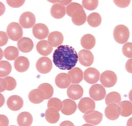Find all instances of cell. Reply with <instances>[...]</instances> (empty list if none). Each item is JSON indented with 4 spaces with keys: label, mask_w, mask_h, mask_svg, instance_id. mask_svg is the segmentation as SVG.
<instances>
[{
    "label": "cell",
    "mask_w": 132,
    "mask_h": 126,
    "mask_svg": "<svg viewBox=\"0 0 132 126\" xmlns=\"http://www.w3.org/2000/svg\"><path fill=\"white\" fill-rule=\"evenodd\" d=\"M100 80L103 86L105 88H111L117 83V77L113 71L107 70L101 74Z\"/></svg>",
    "instance_id": "3"
},
{
    "label": "cell",
    "mask_w": 132,
    "mask_h": 126,
    "mask_svg": "<svg viewBox=\"0 0 132 126\" xmlns=\"http://www.w3.org/2000/svg\"><path fill=\"white\" fill-rule=\"evenodd\" d=\"M36 17L31 12H26L21 15L19 22L22 27L25 29L32 28L36 23Z\"/></svg>",
    "instance_id": "7"
},
{
    "label": "cell",
    "mask_w": 132,
    "mask_h": 126,
    "mask_svg": "<svg viewBox=\"0 0 132 126\" xmlns=\"http://www.w3.org/2000/svg\"><path fill=\"white\" fill-rule=\"evenodd\" d=\"M71 80L68 74L62 73L58 74L55 78V83L58 88L64 89L70 85Z\"/></svg>",
    "instance_id": "21"
},
{
    "label": "cell",
    "mask_w": 132,
    "mask_h": 126,
    "mask_svg": "<svg viewBox=\"0 0 132 126\" xmlns=\"http://www.w3.org/2000/svg\"><path fill=\"white\" fill-rule=\"evenodd\" d=\"M53 62L61 70H69L75 66L78 54L74 48L69 45H60L55 49L53 55Z\"/></svg>",
    "instance_id": "1"
},
{
    "label": "cell",
    "mask_w": 132,
    "mask_h": 126,
    "mask_svg": "<svg viewBox=\"0 0 132 126\" xmlns=\"http://www.w3.org/2000/svg\"><path fill=\"white\" fill-rule=\"evenodd\" d=\"M87 21L90 26L93 28L98 27L102 22V18L98 13H93L88 16Z\"/></svg>",
    "instance_id": "31"
},
{
    "label": "cell",
    "mask_w": 132,
    "mask_h": 126,
    "mask_svg": "<svg viewBox=\"0 0 132 126\" xmlns=\"http://www.w3.org/2000/svg\"><path fill=\"white\" fill-rule=\"evenodd\" d=\"M63 104L61 100L59 99L53 98L50 99L47 103L48 108H53L59 112L62 109Z\"/></svg>",
    "instance_id": "35"
},
{
    "label": "cell",
    "mask_w": 132,
    "mask_h": 126,
    "mask_svg": "<svg viewBox=\"0 0 132 126\" xmlns=\"http://www.w3.org/2000/svg\"><path fill=\"white\" fill-rule=\"evenodd\" d=\"M37 51L42 56H47L52 52L53 48L46 40L39 41L36 45Z\"/></svg>",
    "instance_id": "22"
},
{
    "label": "cell",
    "mask_w": 132,
    "mask_h": 126,
    "mask_svg": "<svg viewBox=\"0 0 132 126\" xmlns=\"http://www.w3.org/2000/svg\"><path fill=\"white\" fill-rule=\"evenodd\" d=\"M72 1H58V2L63 6H66L70 3Z\"/></svg>",
    "instance_id": "46"
},
{
    "label": "cell",
    "mask_w": 132,
    "mask_h": 126,
    "mask_svg": "<svg viewBox=\"0 0 132 126\" xmlns=\"http://www.w3.org/2000/svg\"><path fill=\"white\" fill-rule=\"evenodd\" d=\"M72 84H78L82 81L83 78V73L81 69L79 68H72L68 72Z\"/></svg>",
    "instance_id": "24"
},
{
    "label": "cell",
    "mask_w": 132,
    "mask_h": 126,
    "mask_svg": "<svg viewBox=\"0 0 132 126\" xmlns=\"http://www.w3.org/2000/svg\"><path fill=\"white\" fill-rule=\"evenodd\" d=\"M1 35V40H0V45L1 46H3L6 44L8 41V37L6 33L4 32H0Z\"/></svg>",
    "instance_id": "41"
},
{
    "label": "cell",
    "mask_w": 132,
    "mask_h": 126,
    "mask_svg": "<svg viewBox=\"0 0 132 126\" xmlns=\"http://www.w3.org/2000/svg\"><path fill=\"white\" fill-rule=\"evenodd\" d=\"M7 84V90L12 91L16 87V82L13 77L10 76H7L4 78Z\"/></svg>",
    "instance_id": "39"
},
{
    "label": "cell",
    "mask_w": 132,
    "mask_h": 126,
    "mask_svg": "<svg viewBox=\"0 0 132 126\" xmlns=\"http://www.w3.org/2000/svg\"><path fill=\"white\" fill-rule=\"evenodd\" d=\"M90 97L96 101L102 100L105 97L106 92L105 89L100 84H95L92 85L89 90Z\"/></svg>",
    "instance_id": "6"
},
{
    "label": "cell",
    "mask_w": 132,
    "mask_h": 126,
    "mask_svg": "<svg viewBox=\"0 0 132 126\" xmlns=\"http://www.w3.org/2000/svg\"><path fill=\"white\" fill-rule=\"evenodd\" d=\"M6 31L9 37L13 41H18L23 36L22 29L18 23H10L7 27Z\"/></svg>",
    "instance_id": "4"
},
{
    "label": "cell",
    "mask_w": 132,
    "mask_h": 126,
    "mask_svg": "<svg viewBox=\"0 0 132 126\" xmlns=\"http://www.w3.org/2000/svg\"><path fill=\"white\" fill-rule=\"evenodd\" d=\"M105 114L108 119L115 120L119 117L120 108L117 104L114 103L109 104L105 108Z\"/></svg>",
    "instance_id": "11"
},
{
    "label": "cell",
    "mask_w": 132,
    "mask_h": 126,
    "mask_svg": "<svg viewBox=\"0 0 132 126\" xmlns=\"http://www.w3.org/2000/svg\"><path fill=\"white\" fill-rule=\"evenodd\" d=\"M3 54L4 57L8 60H14L18 57L19 51L16 47L9 46L4 50Z\"/></svg>",
    "instance_id": "30"
},
{
    "label": "cell",
    "mask_w": 132,
    "mask_h": 126,
    "mask_svg": "<svg viewBox=\"0 0 132 126\" xmlns=\"http://www.w3.org/2000/svg\"><path fill=\"white\" fill-rule=\"evenodd\" d=\"M99 71L94 68H89L84 73V79L88 83L94 84L98 81L100 77Z\"/></svg>",
    "instance_id": "10"
},
{
    "label": "cell",
    "mask_w": 132,
    "mask_h": 126,
    "mask_svg": "<svg viewBox=\"0 0 132 126\" xmlns=\"http://www.w3.org/2000/svg\"><path fill=\"white\" fill-rule=\"evenodd\" d=\"M82 6L81 4L76 3H72L68 4L66 7V11L67 14L70 17H72L73 14L75 11L78 9L82 8Z\"/></svg>",
    "instance_id": "37"
},
{
    "label": "cell",
    "mask_w": 132,
    "mask_h": 126,
    "mask_svg": "<svg viewBox=\"0 0 132 126\" xmlns=\"http://www.w3.org/2000/svg\"><path fill=\"white\" fill-rule=\"evenodd\" d=\"M80 43L84 49L90 50L95 45V38L91 34H86L81 38Z\"/></svg>",
    "instance_id": "27"
},
{
    "label": "cell",
    "mask_w": 132,
    "mask_h": 126,
    "mask_svg": "<svg viewBox=\"0 0 132 126\" xmlns=\"http://www.w3.org/2000/svg\"><path fill=\"white\" fill-rule=\"evenodd\" d=\"M38 89L42 90L44 95L45 99L51 98L53 94V88L49 83L41 84L39 86Z\"/></svg>",
    "instance_id": "32"
},
{
    "label": "cell",
    "mask_w": 132,
    "mask_h": 126,
    "mask_svg": "<svg viewBox=\"0 0 132 126\" xmlns=\"http://www.w3.org/2000/svg\"><path fill=\"white\" fill-rule=\"evenodd\" d=\"M121 100L120 94L117 92H112L109 93L105 98V102L106 105L111 103L119 104Z\"/></svg>",
    "instance_id": "33"
},
{
    "label": "cell",
    "mask_w": 132,
    "mask_h": 126,
    "mask_svg": "<svg viewBox=\"0 0 132 126\" xmlns=\"http://www.w3.org/2000/svg\"><path fill=\"white\" fill-rule=\"evenodd\" d=\"M29 100L33 104H39L45 99L44 95L42 90L39 89L32 90L29 93Z\"/></svg>",
    "instance_id": "23"
},
{
    "label": "cell",
    "mask_w": 132,
    "mask_h": 126,
    "mask_svg": "<svg viewBox=\"0 0 132 126\" xmlns=\"http://www.w3.org/2000/svg\"><path fill=\"white\" fill-rule=\"evenodd\" d=\"M52 60L47 57H42L39 59L36 64L37 70L39 73L46 74L49 73L52 68Z\"/></svg>",
    "instance_id": "5"
},
{
    "label": "cell",
    "mask_w": 132,
    "mask_h": 126,
    "mask_svg": "<svg viewBox=\"0 0 132 126\" xmlns=\"http://www.w3.org/2000/svg\"><path fill=\"white\" fill-rule=\"evenodd\" d=\"M1 92H3L6 90L7 84L6 82L4 79L1 78Z\"/></svg>",
    "instance_id": "44"
},
{
    "label": "cell",
    "mask_w": 132,
    "mask_h": 126,
    "mask_svg": "<svg viewBox=\"0 0 132 126\" xmlns=\"http://www.w3.org/2000/svg\"><path fill=\"white\" fill-rule=\"evenodd\" d=\"M83 93V88L79 84H72L67 90L69 98L73 100L80 99L82 97Z\"/></svg>",
    "instance_id": "14"
},
{
    "label": "cell",
    "mask_w": 132,
    "mask_h": 126,
    "mask_svg": "<svg viewBox=\"0 0 132 126\" xmlns=\"http://www.w3.org/2000/svg\"><path fill=\"white\" fill-rule=\"evenodd\" d=\"M52 16L55 19H59L64 17L66 14V7L60 4H54L51 10Z\"/></svg>",
    "instance_id": "25"
},
{
    "label": "cell",
    "mask_w": 132,
    "mask_h": 126,
    "mask_svg": "<svg viewBox=\"0 0 132 126\" xmlns=\"http://www.w3.org/2000/svg\"><path fill=\"white\" fill-rule=\"evenodd\" d=\"M17 121L19 126H30L33 121V118L29 113L23 112L18 116Z\"/></svg>",
    "instance_id": "26"
},
{
    "label": "cell",
    "mask_w": 132,
    "mask_h": 126,
    "mask_svg": "<svg viewBox=\"0 0 132 126\" xmlns=\"http://www.w3.org/2000/svg\"><path fill=\"white\" fill-rule=\"evenodd\" d=\"M72 20L73 23L77 26H81L85 23L87 20V15L83 7L75 11L72 15Z\"/></svg>",
    "instance_id": "16"
},
{
    "label": "cell",
    "mask_w": 132,
    "mask_h": 126,
    "mask_svg": "<svg viewBox=\"0 0 132 126\" xmlns=\"http://www.w3.org/2000/svg\"><path fill=\"white\" fill-rule=\"evenodd\" d=\"M14 66L15 69L19 73L27 71L29 67L30 62L28 58L20 56L15 60Z\"/></svg>",
    "instance_id": "19"
},
{
    "label": "cell",
    "mask_w": 132,
    "mask_h": 126,
    "mask_svg": "<svg viewBox=\"0 0 132 126\" xmlns=\"http://www.w3.org/2000/svg\"><path fill=\"white\" fill-rule=\"evenodd\" d=\"M102 114L97 111H93L83 115L84 119L89 124L96 125L100 124L103 119Z\"/></svg>",
    "instance_id": "13"
},
{
    "label": "cell",
    "mask_w": 132,
    "mask_h": 126,
    "mask_svg": "<svg viewBox=\"0 0 132 126\" xmlns=\"http://www.w3.org/2000/svg\"><path fill=\"white\" fill-rule=\"evenodd\" d=\"M115 4L119 7L126 8L128 6L131 1H113Z\"/></svg>",
    "instance_id": "42"
},
{
    "label": "cell",
    "mask_w": 132,
    "mask_h": 126,
    "mask_svg": "<svg viewBox=\"0 0 132 126\" xmlns=\"http://www.w3.org/2000/svg\"><path fill=\"white\" fill-rule=\"evenodd\" d=\"M118 105L120 108V114L124 117H127L131 115L132 103L130 101H125L120 102Z\"/></svg>",
    "instance_id": "29"
},
{
    "label": "cell",
    "mask_w": 132,
    "mask_h": 126,
    "mask_svg": "<svg viewBox=\"0 0 132 126\" xmlns=\"http://www.w3.org/2000/svg\"><path fill=\"white\" fill-rule=\"evenodd\" d=\"M78 59L81 64L85 67L92 65L94 61V56L91 52L82 49L79 52Z\"/></svg>",
    "instance_id": "9"
},
{
    "label": "cell",
    "mask_w": 132,
    "mask_h": 126,
    "mask_svg": "<svg viewBox=\"0 0 132 126\" xmlns=\"http://www.w3.org/2000/svg\"><path fill=\"white\" fill-rule=\"evenodd\" d=\"M32 31L34 36L39 40L45 38L49 33L47 26L43 23L36 24L32 28Z\"/></svg>",
    "instance_id": "12"
},
{
    "label": "cell",
    "mask_w": 132,
    "mask_h": 126,
    "mask_svg": "<svg viewBox=\"0 0 132 126\" xmlns=\"http://www.w3.org/2000/svg\"><path fill=\"white\" fill-rule=\"evenodd\" d=\"M96 105L95 101L89 98H82L79 101L78 109L82 113L87 114L95 110Z\"/></svg>",
    "instance_id": "8"
},
{
    "label": "cell",
    "mask_w": 132,
    "mask_h": 126,
    "mask_svg": "<svg viewBox=\"0 0 132 126\" xmlns=\"http://www.w3.org/2000/svg\"><path fill=\"white\" fill-rule=\"evenodd\" d=\"M9 6L13 8H18L21 6L24 3L25 1H7Z\"/></svg>",
    "instance_id": "40"
},
{
    "label": "cell",
    "mask_w": 132,
    "mask_h": 126,
    "mask_svg": "<svg viewBox=\"0 0 132 126\" xmlns=\"http://www.w3.org/2000/svg\"><path fill=\"white\" fill-rule=\"evenodd\" d=\"M58 112L54 108H48L45 112V119L47 122L51 124L57 123L60 117Z\"/></svg>",
    "instance_id": "28"
},
{
    "label": "cell",
    "mask_w": 132,
    "mask_h": 126,
    "mask_svg": "<svg viewBox=\"0 0 132 126\" xmlns=\"http://www.w3.org/2000/svg\"><path fill=\"white\" fill-rule=\"evenodd\" d=\"M61 113L64 115H69L73 114L77 109V105L75 101L70 99H66L62 101Z\"/></svg>",
    "instance_id": "17"
},
{
    "label": "cell",
    "mask_w": 132,
    "mask_h": 126,
    "mask_svg": "<svg viewBox=\"0 0 132 126\" xmlns=\"http://www.w3.org/2000/svg\"><path fill=\"white\" fill-rule=\"evenodd\" d=\"M132 59L128 60L126 64V69L128 73H132Z\"/></svg>",
    "instance_id": "45"
},
{
    "label": "cell",
    "mask_w": 132,
    "mask_h": 126,
    "mask_svg": "<svg viewBox=\"0 0 132 126\" xmlns=\"http://www.w3.org/2000/svg\"><path fill=\"white\" fill-rule=\"evenodd\" d=\"M7 104L9 109L14 111H19L23 106V101L22 99L18 96H11L7 100Z\"/></svg>",
    "instance_id": "15"
},
{
    "label": "cell",
    "mask_w": 132,
    "mask_h": 126,
    "mask_svg": "<svg viewBox=\"0 0 132 126\" xmlns=\"http://www.w3.org/2000/svg\"><path fill=\"white\" fill-rule=\"evenodd\" d=\"M17 45L19 51L25 53L31 51L34 47L32 40L28 37H23L19 40Z\"/></svg>",
    "instance_id": "18"
},
{
    "label": "cell",
    "mask_w": 132,
    "mask_h": 126,
    "mask_svg": "<svg viewBox=\"0 0 132 126\" xmlns=\"http://www.w3.org/2000/svg\"><path fill=\"white\" fill-rule=\"evenodd\" d=\"M64 39V36L62 33L58 31L51 33L48 37V41L49 44L53 47L55 48L62 44Z\"/></svg>",
    "instance_id": "20"
},
{
    "label": "cell",
    "mask_w": 132,
    "mask_h": 126,
    "mask_svg": "<svg viewBox=\"0 0 132 126\" xmlns=\"http://www.w3.org/2000/svg\"><path fill=\"white\" fill-rule=\"evenodd\" d=\"M9 124V120L5 115H1V126H7Z\"/></svg>",
    "instance_id": "43"
},
{
    "label": "cell",
    "mask_w": 132,
    "mask_h": 126,
    "mask_svg": "<svg viewBox=\"0 0 132 126\" xmlns=\"http://www.w3.org/2000/svg\"><path fill=\"white\" fill-rule=\"evenodd\" d=\"M66 125H71L74 126L73 124L70 122V121H65L62 122L60 125V126H66Z\"/></svg>",
    "instance_id": "47"
},
{
    "label": "cell",
    "mask_w": 132,
    "mask_h": 126,
    "mask_svg": "<svg viewBox=\"0 0 132 126\" xmlns=\"http://www.w3.org/2000/svg\"><path fill=\"white\" fill-rule=\"evenodd\" d=\"M113 36L116 42L122 44L128 41L130 36V32L127 26L120 25L116 26L114 29Z\"/></svg>",
    "instance_id": "2"
},
{
    "label": "cell",
    "mask_w": 132,
    "mask_h": 126,
    "mask_svg": "<svg viewBox=\"0 0 132 126\" xmlns=\"http://www.w3.org/2000/svg\"><path fill=\"white\" fill-rule=\"evenodd\" d=\"M12 67L11 64L6 61L0 62V76L4 77L8 75L11 72Z\"/></svg>",
    "instance_id": "34"
},
{
    "label": "cell",
    "mask_w": 132,
    "mask_h": 126,
    "mask_svg": "<svg viewBox=\"0 0 132 126\" xmlns=\"http://www.w3.org/2000/svg\"><path fill=\"white\" fill-rule=\"evenodd\" d=\"M132 44L131 43H126L122 48V52L126 57L129 58H132Z\"/></svg>",
    "instance_id": "38"
},
{
    "label": "cell",
    "mask_w": 132,
    "mask_h": 126,
    "mask_svg": "<svg viewBox=\"0 0 132 126\" xmlns=\"http://www.w3.org/2000/svg\"><path fill=\"white\" fill-rule=\"evenodd\" d=\"M98 4V1L97 0H84L82 1L84 7L89 11H92L96 9Z\"/></svg>",
    "instance_id": "36"
}]
</instances>
